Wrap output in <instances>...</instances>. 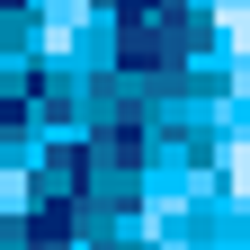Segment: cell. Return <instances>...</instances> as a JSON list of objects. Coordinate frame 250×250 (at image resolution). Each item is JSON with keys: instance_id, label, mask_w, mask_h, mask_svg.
Instances as JSON below:
<instances>
[{"instance_id": "obj_1", "label": "cell", "mask_w": 250, "mask_h": 250, "mask_svg": "<svg viewBox=\"0 0 250 250\" xmlns=\"http://www.w3.org/2000/svg\"><path fill=\"white\" fill-rule=\"evenodd\" d=\"M232 188H241V197H250V152H232Z\"/></svg>"}, {"instance_id": "obj_2", "label": "cell", "mask_w": 250, "mask_h": 250, "mask_svg": "<svg viewBox=\"0 0 250 250\" xmlns=\"http://www.w3.org/2000/svg\"><path fill=\"white\" fill-rule=\"evenodd\" d=\"M224 9H232V18H241V9H250V0H224Z\"/></svg>"}]
</instances>
